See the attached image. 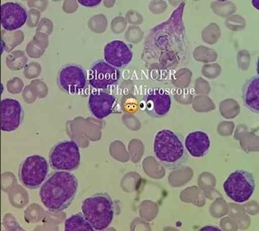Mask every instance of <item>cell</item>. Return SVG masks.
Listing matches in <instances>:
<instances>
[{"mask_svg":"<svg viewBox=\"0 0 259 231\" xmlns=\"http://www.w3.org/2000/svg\"><path fill=\"white\" fill-rule=\"evenodd\" d=\"M78 189V181L69 171H56L51 173L40 187L41 201L47 210L58 213L68 208Z\"/></svg>","mask_w":259,"mask_h":231,"instance_id":"1","label":"cell"},{"mask_svg":"<svg viewBox=\"0 0 259 231\" xmlns=\"http://www.w3.org/2000/svg\"><path fill=\"white\" fill-rule=\"evenodd\" d=\"M154 152L159 162L169 170L181 168L188 161L182 134L170 129H162L156 134Z\"/></svg>","mask_w":259,"mask_h":231,"instance_id":"2","label":"cell"},{"mask_svg":"<svg viewBox=\"0 0 259 231\" xmlns=\"http://www.w3.org/2000/svg\"><path fill=\"white\" fill-rule=\"evenodd\" d=\"M82 213L94 230H104L111 224L114 218V202L108 193L98 192L83 200Z\"/></svg>","mask_w":259,"mask_h":231,"instance_id":"3","label":"cell"},{"mask_svg":"<svg viewBox=\"0 0 259 231\" xmlns=\"http://www.w3.org/2000/svg\"><path fill=\"white\" fill-rule=\"evenodd\" d=\"M80 162L81 153L76 141H59L49 153V164L55 171H75Z\"/></svg>","mask_w":259,"mask_h":231,"instance_id":"4","label":"cell"},{"mask_svg":"<svg viewBox=\"0 0 259 231\" xmlns=\"http://www.w3.org/2000/svg\"><path fill=\"white\" fill-rule=\"evenodd\" d=\"M227 197L236 203H244L251 198L255 190V179L251 173L236 170L231 173L223 185Z\"/></svg>","mask_w":259,"mask_h":231,"instance_id":"5","label":"cell"},{"mask_svg":"<svg viewBox=\"0 0 259 231\" xmlns=\"http://www.w3.org/2000/svg\"><path fill=\"white\" fill-rule=\"evenodd\" d=\"M48 171V162L44 157L29 156L20 166L19 179L26 188L36 189L47 180Z\"/></svg>","mask_w":259,"mask_h":231,"instance_id":"6","label":"cell"},{"mask_svg":"<svg viewBox=\"0 0 259 231\" xmlns=\"http://www.w3.org/2000/svg\"><path fill=\"white\" fill-rule=\"evenodd\" d=\"M57 83L66 94H78L87 87V71L78 64H68L59 71Z\"/></svg>","mask_w":259,"mask_h":231,"instance_id":"7","label":"cell"},{"mask_svg":"<svg viewBox=\"0 0 259 231\" xmlns=\"http://www.w3.org/2000/svg\"><path fill=\"white\" fill-rule=\"evenodd\" d=\"M88 79L91 87L102 90L117 85L121 72L104 60H98L91 67Z\"/></svg>","mask_w":259,"mask_h":231,"instance_id":"8","label":"cell"},{"mask_svg":"<svg viewBox=\"0 0 259 231\" xmlns=\"http://www.w3.org/2000/svg\"><path fill=\"white\" fill-rule=\"evenodd\" d=\"M141 107L149 117L160 119L169 113L171 107V97L162 89H152L143 97Z\"/></svg>","mask_w":259,"mask_h":231,"instance_id":"9","label":"cell"},{"mask_svg":"<svg viewBox=\"0 0 259 231\" xmlns=\"http://www.w3.org/2000/svg\"><path fill=\"white\" fill-rule=\"evenodd\" d=\"M24 120V110L20 101L4 99L1 101V129L13 132L18 129Z\"/></svg>","mask_w":259,"mask_h":231,"instance_id":"10","label":"cell"},{"mask_svg":"<svg viewBox=\"0 0 259 231\" xmlns=\"http://www.w3.org/2000/svg\"><path fill=\"white\" fill-rule=\"evenodd\" d=\"M134 54L127 45L121 40H113L104 48L105 61L116 69H124L129 65Z\"/></svg>","mask_w":259,"mask_h":231,"instance_id":"11","label":"cell"},{"mask_svg":"<svg viewBox=\"0 0 259 231\" xmlns=\"http://www.w3.org/2000/svg\"><path fill=\"white\" fill-rule=\"evenodd\" d=\"M117 105L116 98L106 91L95 92L89 97L88 107L91 113L98 119L103 120L115 111Z\"/></svg>","mask_w":259,"mask_h":231,"instance_id":"12","label":"cell"},{"mask_svg":"<svg viewBox=\"0 0 259 231\" xmlns=\"http://www.w3.org/2000/svg\"><path fill=\"white\" fill-rule=\"evenodd\" d=\"M28 15L21 5L8 2L1 6V23L6 30L12 31L25 24Z\"/></svg>","mask_w":259,"mask_h":231,"instance_id":"13","label":"cell"},{"mask_svg":"<svg viewBox=\"0 0 259 231\" xmlns=\"http://www.w3.org/2000/svg\"><path fill=\"white\" fill-rule=\"evenodd\" d=\"M187 151L194 158L205 157L210 148L209 135L202 131H194L187 135L185 140Z\"/></svg>","mask_w":259,"mask_h":231,"instance_id":"14","label":"cell"},{"mask_svg":"<svg viewBox=\"0 0 259 231\" xmlns=\"http://www.w3.org/2000/svg\"><path fill=\"white\" fill-rule=\"evenodd\" d=\"M242 99L245 106L249 110L259 112V76H252L242 88Z\"/></svg>","mask_w":259,"mask_h":231,"instance_id":"15","label":"cell"},{"mask_svg":"<svg viewBox=\"0 0 259 231\" xmlns=\"http://www.w3.org/2000/svg\"><path fill=\"white\" fill-rule=\"evenodd\" d=\"M94 228L83 213H76L65 221V231H94Z\"/></svg>","mask_w":259,"mask_h":231,"instance_id":"16","label":"cell"},{"mask_svg":"<svg viewBox=\"0 0 259 231\" xmlns=\"http://www.w3.org/2000/svg\"><path fill=\"white\" fill-rule=\"evenodd\" d=\"M77 2L84 8H96L101 4L102 0H77Z\"/></svg>","mask_w":259,"mask_h":231,"instance_id":"17","label":"cell"},{"mask_svg":"<svg viewBox=\"0 0 259 231\" xmlns=\"http://www.w3.org/2000/svg\"><path fill=\"white\" fill-rule=\"evenodd\" d=\"M217 1H219V2H227L228 0H217Z\"/></svg>","mask_w":259,"mask_h":231,"instance_id":"18","label":"cell"}]
</instances>
